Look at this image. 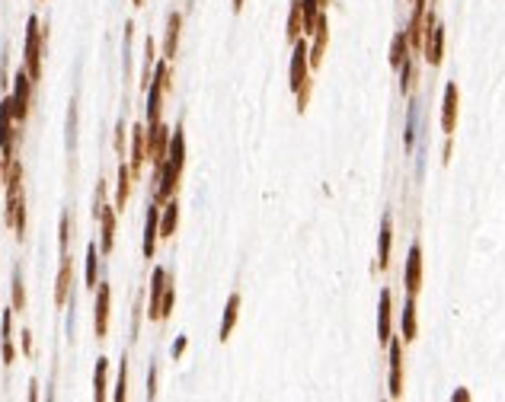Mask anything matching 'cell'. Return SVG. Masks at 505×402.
<instances>
[{
  "mask_svg": "<svg viewBox=\"0 0 505 402\" xmlns=\"http://www.w3.org/2000/svg\"><path fill=\"white\" fill-rule=\"evenodd\" d=\"M42 45H45V32H42L39 16H29L26 20V45H23V67L29 70L35 84L42 80Z\"/></svg>",
  "mask_w": 505,
  "mask_h": 402,
  "instance_id": "cell-1",
  "label": "cell"
},
{
  "mask_svg": "<svg viewBox=\"0 0 505 402\" xmlns=\"http://www.w3.org/2000/svg\"><path fill=\"white\" fill-rule=\"evenodd\" d=\"M170 90V61H160L154 67V80L147 86V125H157L160 122V109H163V96Z\"/></svg>",
  "mask_w": 505,
  "mask_h": 402,
  "instance_id": "cell-2",
  "label": "cell"
},
{
  "mask_svg": "<svg viewBox=\"0 0 505 402\" xmlns=\"http://www.w3.org/2000/svg\"><path fill=\"white\" fill-rule=\"evenodd\" d=\"M423 55L432 67H442L444 61V26L438 22L435 10L425 13V42H423Z\"/></svg>",
  "mask_w": 505,
  "mask_h": 402,
  "instance_id": "cell-3",
  "label": "cell"
},
{
  "mask_svg": "<svg viewBox=\"0 0 505 402\" xmlns=\"http://www.w3.org/2000/svg\"><path fill=\"white\" fill-rule=\"evenodd\" d=\"M170 138H173V131H170L163 122L147 125V160L154 163V176H160V169H163V163H166V153H170Z\"/></svg>",
  "mask_w": 505,
  "mask_h": 402,
  "instance_id": "cell-4",
  "label": "cell"
},
{
  "mask_svg": "<svg viewBox=\"0 0 505 402\" xmlns=\"http://www.w3.org/2000/svg\"><path fill=\"white\" fill-rule=\"evenodd\" d=\"M32 86H35V80L29 77V70L26 67H20L16 70V80H13V115H16V125H23L29 118V105H32Z\"/></svg>",
  "mask_w": 505,
  "mask_h": 402,
  "instance_id": "cell-5",
  "label": "cell"
},
{
  "mask_svg": "<svg viewBox=\"0 0 505 402\" xmlns=\"http://www.w3.org/2000/svg\"><path fill=\"white\" fill-rule=\"evenodd\" d=\"M16 115H13V96H4L0 103V153L4 157H16Z\"/></svg>",
  "mask_w": 505,
  "mask_h": 402,
  "instance_id": "cell-6",
  "label": "cell"
},
{
  "mask_svg": "<svg viewBox=\"0 0 505 402\" xmlns=\"http://www.w3.org/2000/svg\"><path fill=\"white\" fill-rule=\"evenodd\" d=\"M313 42L307 45V61H311V70H320L326 55V45H330V22H326V13L317 16V26H313Z\"/></svg>",
  "mask_w": 505,
  "mask_h": 402,
  "instance_id": "cell-7",
  "label": "cell"
},
{
  "mask_svg": "<svg viewBox=\"0 0 505 402\" xmlns=\"http://www.w3.org/2000/svg\"><path fill=\"white\" fill-rule=\"evenodd\" d=\"M307 70H311V61H307V42H304V35H301L298 42H294V55H291V67H288L291 93H298L301 84H304L307 77H311Z\"/></svg>",
  "mask_w": 505,
  "mask_h": 402,
  "instance_id": "cell-8",
  "label": "cell"
},
{
  "mask_svg": "<svg viewBox=\"0 0 505 402\" xmlns=\"http://www.w3.org/2000/svg\"><path fill=\"white\" fill-rule=\"evenodd\" d=\"M173 285V275L166 268H154L151 275V304H147V319H154V323H160V304H163V294L166 287Z\"/></svg>",
  "mask_w": 505,
  "mask_h": 402,
  "instance_id": "cell-9",
  "label": "cell"
},
{
  "mask_svg": "<svg viewBox=\"0 0 505 402\" xmlns=\"http://www.w3.org/2000/svg\"><path fill=\"white\" fill-rule=\"evenodd\" d=\"M4 223L16 233V240L26 236V198L20 195H7V214H4Z\"/></svg>",
  "mask_w": 505,
  "mask_h": 402,
  "instance_id": "cell-10",
  "label": "cell"
},
{
  "mask_svg": "<svg viewBox=\"0 0 505 402\" xmlns=\"http://www.w3.org/2000/svg\"><path fill=\"white\" fill-rule=\"evenodd\" d=\"M109 306H112V285H96V313H93L96 339H106V332H109Z\"/></svg>",
  "mask_w": 505,
  "mask_h": 402,
  "instance_id": "cell-11",
  "label": "cell"
},
{
  "mask_svg": "<svg viewBox=\"0 0 505 402\" xmlns=\"http://www.w3.org/2000/svg\"><path fill=\"white\" fill-rule=\"evenodd\" d=\"M378 339H381V345L394 339V297H390L387 287L381 291V300H378Z\"/></svg>",
  "mask_w": 505,
  "mask_h": 402,
  "instance_id": "cell-12",
  "label": "cell"
},
{
  "mask_svg": "<svg viewBox=\"0 0 505 402\" xmlns=\"http://www.w3.org/2000/svg\"><path fill=\"white\" fill-rule=\"evenodd\" d=\"M457 112H461V93H457V84H448L444 86V99H442V131L444 134H454Z\"/></svg>",
  "mask_w": 505,
  "mask_h": 402,
  "instance_id": "cell-13",
  "label": "cell"
},
{
  "mask_svg": "<svg viewBox=\"0 0 505 402\" xmlns=\"http://www.w3.org/2000/svg\"><path fill=\"white\" fill-rule=\"evenodd\" d=\"M403 281H406V294H409V297H416V294L423 291V249H419V246H413V249H409Z\"/></svg>",
  "mask_w": 505,
  "mask_h": 402,
  "instance_id": "cell-14",
  "label": "cell"
},
{
  "mask_svg": "<svg viewBox=\"0 0 505 402\" xmlns=\"http://www.w3.org/2000/svg\"><path fill=\"white\" fill-rule=\"evenodd\" d=\"M387 351H390V396L400 399L403 396V342L390 339Z\"/></svg>",
  "mask_w": 505,
  "mask_h": 402,
  "instance_id": "cell-15",
  "label": "cell"
},
{
  "mask_svg": "<svg viewBox=\"0 0 505 402\" xmlns=\"http://www.w3.org/2000/svg\"><path fill=\"white\" fill-rule=\"evenodd\" d=\"M144 163H147V125H135L132 128V163H128L135 179L141 176Z\"/></svg>",
  "mask_w": 505,
  "mask_h": 402,
  "instance_id": "cell-16",
  "label": "cell"
},
{
  "mask_svg": "<svg viewBox=\"0 0 505 402\" xmlns=\"http://www.w3.org/2000/svg\"><path fill=\"white\" fill-rule=\"evenodd\" d=\"M70 287H74V262L68 256H61V268H58V281H55V306L61 310L70 297Z\"/></svg>",
  "mask_w": 505,
  "mask_h": 402,
  "instance_id": "cell-17",
  "label": "cell"
},
{
  "mask_svg": "<svg viewBox=\"0 0 505 402\" xmlns=\"http://www.w3.org/2000/svg\"><path fill=\"white\" fill-rule=\"evenodd\" d=\"M157 240H160V205L154 201L147 208V223H144V259H154Z\"/></svg>",
  "mask_w": 505,
  "mask_h": 402,
  "instance_id": "cell-18",
  "label": "cell"
},
{
  "mask_svg": "<svg viewBox=\"0 0 505 402\" xmlns=\"http://www.w3.org/2000/svg\"><path fill=\"white\" fill-rule=\"evenodd\" d=\"M180 32H182V13H170L166 20V32H163V58L173 61L180 51Z\"/></svg>",
  "mask_w": 505,
  "mask_h": 402,
  "instance_id": "cell-19",
  "label": "cell"
},
{
  "mask_svg": "<svg viewBox=\"0 0 505 402\" xmlns=\"http://www.w3.org/2000/svg\"><path fill=\"white\" fill-rule=\"evenodd\" d=\"M390 249H394V223H390V217H384L381 236H378V271L390 268Z\"/></svg>",
  "mask_w": 505,
  "mask_h": 402,
  "instance_id": "cell-20",
  "label": "cell"
},
{
  "mask_svg": "<svg viewBox=\"0 0 505 402\" xmlns=\"http://www.w3.org/2000/svg\"><path fill=\"white\" fill-rule=\"evenodd\" d=\"M13 306L4 310V323H0V351H4V364L16 361V348H13Z\"/></svg>",
  "mask_w": 505,
  "mask_h": 402,
  "instance_id": "cell-21",
  "label": "cell"
},
{
  "mask_svg": "<svg viewBox=\"0 0 505 402\" xmlns=\"http://www.w3.org/2000/svg\"><path fill=\"white\" fill-rule=\"evenodd\" d=\"M240 306H243L240 294H230V297H227V306H224L221 329H218V342H227V339H230V332L237 329V319H240Z\"/></svg>",
  "mask_w": 505,
  "mask_h": 402,
  "instance_id": "cell-22",
  "label": "cell"
},
{
  "mask_svg": "<svg viewBox=\"0 0 505 402\" xmlns=\"http://www.w3.org/2000/svg\"><path fill=\"white\" fill-rule=\"evenodd\" d=\"M116 217H118L116 208H106L103 217H99V230H103V236H99V249H103V256H109L112 246H116Z\"/></svg>",
  "mask_w": 505,
  "mask_h": 402,
  "instance_id": "cell-23",
  "label": "cell"
},
{
  "mask_svg": "<svg viewBox=\"0 0 505 402\" xmlns=\"http://www.w3.org/2000/svg\"><path fill=\"white\" fill-rule=\"evenodd\" d=\"M176 227H180V205H176V198H170L160 211V240H170Z\"/></svg>",
  "mask_w": 505,
  "mask_h": 402,
  "instance_id": "cell-24",
  "label": "cell"
},
{
  "mask_svg": "<svg viewBox=\"0 0 505 402\" xmlns=\"http://www.w3.org/2000/svg\"><path fill=\"white\" fill-rule=\"evenodd\" d=\"M301 35H304V10H301V0H291L288 26H285V39H288V45H294Z\"/></svg>",
  "mask_w": 505,
  "mask_h": 402,
  "instance_id": "cell-25",
  "label": "cell"
},
{
  "mask_svg": "<svg viewBox=\"0 0 505 402\" xmlns=\"http://www.w3.org/2000/svg\"><path fill=\"white\" fill-rule=\"evenodd\" d=\"M132 186H135V176H132V167H118V186H116V211H125L128 198H132Z\"/></svg>",
  "mask_w": 505,
  "mask_h": 402,
  "instance_id": "cell-26",
  "label": "cell"
},
{
  "mask_svg": "<svg viewBox=\"0 0 505 402\" xmlns=\"http://www.w3.org/2000/svg\"><path fill=\"white\" fill-rule=\"evenodd\" d=\"M106 396H109V358H99L93 374V399L106 402Z\"/></svg>",
  "mask_w": 505,
  "mask_h": 402,
  "instance_id": "cell-27",
  "label": "cell"
},
{
  "mask_svg": "<svg viewBox=\"0 0 505 402\" xmlns=\"http://www.w3.org/2000/svg\"><path fill=\"white\" fill-rule=\"evenodd\" d=\"M409 35L406 32H397L394 35V45H390V67L394 70H400L403 64H406V58H409Z\"/></svg>",
  "mask_w": 505,
  "mask_h": 402,
  "instance_id": "cell-28",
  "label": "cell"
},
{
  "mask_svg": "<svg viewBox=\"0 0 505 402\" xmlns=\"http://www.w3.org/2000/svg\"><path fill=\"white\" fill-rule=\"evenodd\" d=\"M419 335V323H416V297L406 294V306H403V342H416Z\"/></svg>",
  "mask_w": 505,
  "mask_h": 402,
  "instance_id": "cell-29",
  "label": "cell"
},
{
  "mask_svg": "<svg viewBox=\"0 0 505 402\" xmlns=\"http://www.w3.org/2000/svg\"><path fill=\"white\" fill-rule=\"evenodd\" d=\"M154 55H157V45H154V39H147L144 42V67H141V90L144 93L154 80Z\"/></svg>",
  "mask_w": 505,
  "mask_h": 402,
  "instance_id": "cell-30",
  "label": "cell"
},
{
  "mask_svg": "<svg viewBox=\"0 0 505 402\" xmlns=\"http://www.w3.org/2000/svg\"><path fill=\"white\" fill-rule=\"evenodd\" d=\"M400 74H403L400 90H403V96H409L413 86H416V77H419V64H416V58H406V64L400 67Z\"/></svg>",
  "mask_w": 505,
  "mask_h": 402,
  "instance_id": "cell-31",
  "label": "cell"
},
{
  "mask_svg": "<svg viewBox=\"0 0 505 402\" xmlns=\"http://www.w3.org/2000/svg\"><path fill=\"white\" fill-rule=\"evenodd\" d=\"M96 278H99V252L96 246H87V287H93L96 291Z\"/></svg>",
  "mask_w": 505,
  "mask_h": 402,
  "instance_id": "cell-32",
  "label": "cell"
},
{
  "mask_svg": "<svg viewBox=\"0 0 505 402\" xmlns=\"http://www.w3.org/2000/svg\"><path fill=\"white\" fill-rule=\"evenodd\" d=\"M13 310L23 313L26 310V287H23V271L13 268Z\"/></svg>",
  "mask_w": 505,
  "mask_h": 402,
  "instance_id": "cell-33",
  "label": "cell"
},
{
  "mask_svg": "<svg viewBox=\"0 0 505 402\" xmlns=\"http://www.w3.org/2000/svg\"><path fill=\"white\" fill-rule=\"evenodd\" d=\"M125 396H128V361L122 358V364H118V380H116V393H112V399H116V402H125Z\"/></svg>",
  "mask_w": 505,
  "mask_h": 402,
  "instance_id": "cell-34",
  "label": "cell"
},
{
  "mask_svg": "<svg viewBox=\"0 0 505 402\" xmlns=\"http://www.w3.org/2000/svg\"><path fill=\"white\" fill-rule=\"evenodd\" d=\"M68 246H70V214H61V227H58V249H61V256H68Z\"/></svg>",
  "mask_w": 505,
  "mask_h": 402,
  "instance_id": "cell-35",
  "label": "cell"
},
{
  "mask_svg": "<svg viewBox=\"0 0 505 402\" xmlns=\"http://www.w3.org/2000/svg\"><path fill=\"white\" fill-rule=\"evenodd\" d=\"M106 211V182H96V195H93V221H99Z\"/></svg>",
  "mask_w": 505,
  "mask_h": 402,
  "instance_id": "cell-36",
  "label": "cell"
},
{
  "mask_svg": "<svg viewBox=\"0 0 505 402\" xmlns=\"http://www.w3.org/2000/svg\"><path fill=\"white\" fill-rule=\"evenodd\" d=\"M77 144V99H70V112H68V147L74 150Z\"/></svg>",
  "mask_w": 505,
  "mask_h": 402,
  "instance_id": "cell-37",
  "label": "cell"
},
{
  "mask_svg": "<svg viewBox=\"0 0 505 402\" xmlns=\"http://www.w3.org/2000/svg\"><path fill=\"white\" fill-rule=\"evenodd\" d=\"M311 93H313V80L307 77L304 84H301V90L294 93V96H298V112H307V103H311Z\"/></svg>",
  "mask_w": 505,
  "mask_h": 402,
  "instance_id": "cell-38",
  "label": "cell"
},
{
  "mask_svg": "<svg viewBox=\"0 0 505 402\" xmlns=\"http://www.w3.org/2000/svg\"><path fill=\"white\" fill-rule=\"evenodd\" d=\"M186 345H189V339H186V335H180V339H176V345H173V361H180L182 354H186Z\"/></svg>",
  "mask_w": 505,
  "mask_h": 402,
  "instance_id": "cell-39",
  "label": "cell"
},
{
  "mask_svg": "<svg viewBox=\"0 0 505 402\" xmlns=\"http://www.w3.org/2000/svg\"><path fill=\"white\" fill-rule=\"evenodd\" d=\"M157 396V368H151V377H147V399Z\"/></svg>",
  "mask_w": 505,
  "mask_h": 402,
  "instance_id": "cell-40",
  "label": "cell"
},
{
  "mask_svg": "<svg viewBox=\"0 0 505 402\" xmlns=\"http://www.w3.org/2000/svg\"><path fill=\"white\" fill-rule=\"evenodd\" d=\"M116 150L125 153V122H118V128H116Z\"/></svg>",
  "mask_w": 505,
  "mask_h": 402,
  "instance_id": "cell-41",
  "label": "cell"
},
{
  "mask_svg": "<svg viewBox=\"0 0 505 402\" xmlns=\"http://www.w3.org/2000/svg\"><path fill=\"white\" fill-rule=\"evenodd\" d=\"M23 351L32 358V335H29V332H23Z\"/></svg>",
  "mask_w": 505,
  "mask_h": 402,
  "instance_id": "cell-42",
  "label": "cell"
},
{
  "mask_svg": "<svg viewBox=\"0 0 505 402\" xmlns=\"http://www.w3.org/2000/svg\"><path fill=\"white\" fill-rule=\"evenodd\" d=\"M29 399H32V402H35V399H39V383H35V380H32V383H29Z\"/></svg>",
  "mask_w": 505,
  "mask_h": 402,
  "instance_id": "cell-43",
  "label": "cell"
},
{
  "mask_svg": "<svg viewBox=\"0 0 505 402\" xmlns=\"http://www.w3.org/2000/svg\"><path fill=\"white\" fill-rule=\"evenodd\" d=\"M467 399H470V393H467V389H457V393H454V402H467Z\"/></svg>",
  "mask_w": 505,
  "mask_h": 402,
  "instance_id": "cell-44",
  "label": "cell"
},
{
  "mask_svg": "<svg viewBox=\"0 0 505 402\" xmlns=\"http://www.w3.org/2000/svg\"><path fill=\"white\" fill-rule=\"evenodd\" d=\"M230 7H234V13H240V10H243V0H230Z\"/></svg>",
  "mask_w": 505,
  "mask_h": 402,
  "instance_id": "cell-45",
  "label": "cell"
},
{
  "mask_svg": "<svg viewBox=\"0 0 505 402\" xmlns=\"http://www.w3.org/2000/svg\"><path fill=\"white\" fill-rule=\"evenodd\" d=\"M132 4H135V7H141V4H144V0H132Z\"/></svg>",
  "mask_w": 505,
  "mask_h": 402,
  "instance_id": "cell-46",
  "label": "cell"
},
{
  "mask_svg": "<svg viewBox=\"0 0 505 402\" xmlns=\"http://www.w3.org/2000/svg\"><path fill=\"white\" fill-rule=\"evenodd\" d=\"M323 7H330V0H323Z\"/></svg>",
  "mask_w": 505,
  "mask_h": 402,
  "instance_id": "cell-47",
  "label": "cell"
}]
</instances>
